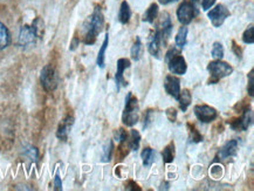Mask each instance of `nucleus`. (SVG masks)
Listing matches in <instances>:
<instances>
[{
    "label": "nucleus",
    "instance_id": "a19ab883",
    "mask_svg": "<svg viewBox=\"0 0 254 191\" xmlns=\"http://www.w3.org/2000/svg\"><path fill=\"white\" fill-rule=\"evenodd\" d=\"M216 1L217 0H203V1H201V7H203L204 11H208V9L216 4Z\"/></svg>",
    "mask_w": 254,
    "mask_h": 191
},
{
    "label": "nucleus",
    "instance_id": "a878e982",
    "mask_svg": "<svg viewBox=\"0 0 254 191\" xmlns=\"http://www.w3.org/2000/svg\"><path fill=\"white\" fill-rule=\"evenodd\" d=\"M143 44L141 41V39H139L138 37L136 38L135 43H133L132 47H131V51H130V53H131V59L133 61H138L139 59L142 58V54H143Z\"/></svg>",
    "mask_w": 254,
    "mask_h": 191
},
{
    "label": "nucleus",
    "instance_id": "a211bd4d",
    "mask_svg": "<svg viewBox=\"0 0 254 191\" xmlns=\"http://www.w3.org/2000/svg\"><path fill=\"white\" fill-rule=\"evenodd\" d=\"M11 33L8 28L0 21V51H4L11 45Z\"/></svg>",
    "mask_w": 254,
    "mask_h": 191
},
{
    "label": "nucleus",
    "instance_id": "e433bc0d",
    "mask_svg": "<svg viewBox=\"0 0 254 191\" xmlns=\"http://www.w3.org/2000/svg\"><path fill=\"white\" fill-rule=\"evenodd\" d=\"M125 186H126V190H128V191H136V190L141 191L142 190L141 187H139L137 183L133 182V181H131V180L127 181Z\"/></svg>",
    "mask_w": 254,
    "mask_h": 191
},
{
    "label": "nucleus",
    "instance_id": "dca6fc26",
    "mask_svg": "<svg viewBox=\"0 0 254 191\" xmlns=\"http://www.w3.org/2000/svg\"><path fill=\"white\" fill-rule=\"evenodd\" d=\"M238 150V141L232 140L229 141L227 143L220 149L219 153H218V157H220L221 160H227V158L234 157L237 155Z\"/></svg>",
    "mask_w": 254,
    "mask_h": 191
},
{
    "label": "nucleus",
    "instance_id": "2f4dec72",
    "mask_svg": "<svg viewBox=\"0 0 254 191\" xmlns=\"http://www.w3.org/2000/svg\"><path fill=\"white\" fill-rule=\"evenodd\" d=\"M243 41L249 45H252L254 43V26L253 25H250V27L244 32Z\"/></svg>",
    "mask_w": 254,
    "mask_h": 191
},
{
    "label": "nucleus",
    "instance_id": "7c9ffc66",
    "mask_svg": "<svg viewBox=\"0 0 254 191\" xmlns=\"http://www.w3.org/2000/svg\"><path fill=\"white\" fill-rule=\"evenodd\" d=\"M211 54L216 60H221L224 58V47L223 44L220 43H214L212 46V51H211Z\"/></svg>",
    "mask_w": 254,
    "mask_h": 191
},
{
    "label": "nucleus",
    "instance_id": "72a5a7b5",
    "mask_svg": "<svg viewBox=\"0 0 254 191\" xmlns=\"http://www.w3.org/2000/svg\"><path fill=\"white\" fill-rule=\"evenodd\" d=\"M247 92L251 98H253L254 95V69H251L249 74V85H247Z\"/></svg>",
    "mask_w": 254,
    "mask_h": 191
},
{
    "label": "nucleus",
    "instance_id": "c9c22d12",
    "mask_svg": "<svg viewBox=\"0 0 254 191\" xmlns=\"http://www.w3.org/2000/svg\"><path fill=\"white\" fill-rule=\"evenodd\" d=\"M152 114H154V111L152 109H148L144 114V124H143V128L146 129L149 128V126L151 125V120H152Z\"/></svg>",
    "mask_w": 254,
    "mask_h": 191
},
{
    "label": "nucleus",
    "instance_id": "f03ea898",
    "mask_svg": "<svg viewBox=\"0 0 254 191\" xmlns=\"http://www.w3.org/2000/svg\"><path fill=\"white\" fill-rule=\"evenodd\" d=\"M42 34H44V21L40 18H37L31 26L25 25L20 28L18 35V45L22 47L32 46V45H35Z\"/></svg>",
    "mask_w": 254,
    "mask_h": 191
},
{
    "label": "nucleus",
    "instance_id": "f8f14e48",
    "mask_svg": "<svg viewBox=\"0 0 254 191\" xmlns=\"http://www.w3.org/2000/svg\"><path fill=\"white\" fill-rule=\"evenodd\" d=\"M130 60L126 59V58H121V59L117 60V70L115 74V82L117 87V92L121 89V87H127L128 82L125 80V70L127 68L130 67Z\"/></svg>",
    "mask_w": 254,
    "mask_h": 191
},
{
    "label": "nucleus",
    "instance_id": "412c9836",
    "mask_svg": "<svg viewBox=\"0 0 254 191\" xmlns=\"http://www.w3.org/2000/svg\"><path fill=\"white\" fill-rule=\"evenodd\" d=\"M177 101L179 102V108H181L183 112H187L189 106L191 105V101H192V96H191L190 90L189 89L181 90Z\"/></svg>",
    "mask_w": 254,
    "mask_h": 191
},
{
    "label": "nucleus",
    "instance_id": "473e14b6",
    "mask_svg": "<svg viewBox=\"0 0 254 191\" xmlns=\"http://www.w3.org/2000/svg\"><path fill=\"white\" fill-rule=\"evenodd\" d=\"M114 137L115 140L119 142V143H123V142H127V138H128V134L123 128L116 129L115 132H114Z\"/></svg>",
    "mask_w": 254,
    "mask_h": 191
},
{
    "label": "nucleus",
    "instance_id": "9d476101",
    "mask_svg": "<svg viewBox=\"0 0 254 191\" xmlns=\"http://www.w3.org/2000/svg\"><path fill=\"white\" fill-rule=\"evenodd\" d=\"M253 121V113L250 109L242 113V116L239 119H233L232 121H230V127L236 131H245L250 128V126L252 125Z\"/></svg>",
    "mask_w": 254,
    "mask_h": 191
},
{
    "label": "nucleus",
    "instance_id": "bb28decb",
    "mask_svg": "<svg viewBox=\"0 0 254 191\" xmlns=\"http://www.w3.org/2000/svg\"><path fill=\"white\" fill-rule=\"evenodd\" d=\"M114 151V143L112 140H108L104 143L103 148H102V155H101V158H102V162L107 163V162L112 161V155Z\"/></svg>",
    "mask_w": 254,
    "mask_h": 191
},
{
    "label": "nucleus",
    "instance_id": "f704fd0d",
    "mask_svg": "<svg viewBox=\"0 0 254 191\" xmlns=\"http://www.w3.org/2000/svg\"><path fill=\"white\" fill-rule=\"evenodd\" d=\"M165 115H167L169 121L176 122L178 114H177V111H176V108H174V107H170V108H168L167 111H165Z\"/></svg>",
    "mask_w": 254,
    "mask_h": 191
},
{
    "label": "nucleus",
    "instance_id": "4468645a",
    "mask_svg": "<svg viewBox=\"0 0 254 191\" xmlns=\"http://www.w3.org/2000/svg\"><path fill=\"white\" fill-rule=\"evenodd\" d=\"M164 89L169 95L178 100L179 93H181V80L174 75H168L164 80Z\"/></svg>",
    "mask_w": 254,
    "mask_h": 191
},
{
    "label": "nucleus",
    "instance_id": "37998d69",
    "mask_svg": "<svg viewBox=\"0 0 254 191\" xmlns=\"http://www.w3.org/2000/svg\"><path fill=\"white\" fill-rule=\"evenodd\" d=\"M192 1H198V0H192Z\"/></svg>",
    "mask_w": 254,
    "mask_h": 191
},
{
    "label": "nucleus",
    "instance_id": "39448f33",
    "mask_svg": "<svg viewBox=\"0 0 254 191\" xmlns=\"http://www.w3.org/2000/svg\"><path fill=\"white\" fill-rule=\"evenodd\" d=\"M207 70L210 72V80H208V85H214L218 81L223 77H226L233 73V67L225 61L214 60L211 61L207 66Z\"/></svg>",
    "mask_w": 254,
    "mask_h": 191
},
{
    "label": "nucleus",
    "instance_id": "aec40b11",
    "mask_svg": "<svg viewBox=\"0 0 254 191\" xmlns=\"http://www.w3.org/2000/svg\"><path fill=\"white\" fill-rule=\"evenodd\" d=\"M109 45V33L107 32L106 37H104V40L102 43V46H101L99 54H97V59H96V64L100 68H104V64H106V51L108 48Z\"/></svg>",
    "mask_w": 254,
    "mask_h": 191
},
{
    "label": "nucleus",
    "instance_id": "b1692460",
    "mask_svg": "<svg viewBox=\"0 0 254 191\" xmlns=\"http://www.w3.org/2000/svg\"><path fill=\"white\" fill-rule=\"evenodd\" d=\"M157 15H158V4H155L154 2V4L149 6V8L144 12L142 20L144 22H149V24H154L156 18H157Z\"/></svg>",
    "mask_w": 254,
    "mask_h": 191
},
{
    "label": "nucleus",
    "instance_id": "c85d7f7f",
    "mask_svg": "<svg viewBox=\"0 0 254 191\" xmlns=\"http://www.w3.org/2000/svg\"><path fill=\"white\" fill-rule=\"evenodd\" d=\"M22 154L32 161H38L39 158V150L33 145H26L24 150H22Z\"/></svg>",
    "mask_w": 254,
    "mask_h": 191
},
{
    "label": "nucleus",
    "instance_id": "cd10ccee",
    "mask_svg": "<svg viewBox=\"0 0 254 191\" xmlns=\"http://www.w3.org/2000/svg\"><path fill=\"white\" fill-rule=\"evenodd\" d=\"M188 130H189V137H190L191 142H193V143H199V142L203 141V135H201L199 130L196 128V126L189 122Z\"/></svg>",
    "mask_w": 254,
    "mask_h": 191
},
{
    "label": "nucleus",
    "instance_id": "1a4fd4ad",
    "mask_svg": "<svg viewBox=\"0 0 254 191\" xmlns=\"http://www.w3.org/2000/svg\"><path fill=\"white\" fill-rule=\"evenodd\" d=\"M230 14L231 13L226 8V6L219 4L214 8H211V11H208L207 17L210 19V21L212 22L214 27H220L225 22L226 19L230 17Z\"/></svg>",
    "mask_w": 254,
    "mask_h": 191
},
{
    "label": "nucleus",
    "instance_id": "423d86ee",
    "mask_svg": "<svg viewBox=\"0 0 254 191\" xmlns=\"http://www.w3.org/2000/svg\"><path fill=\"white\" fill-rule=\"evenodd\" d=\"M40 83L46 92H54L59 86V74L52 64H46L41 69Z\"/></svg>",
    "mask_w": 254,
    "mask_h": 191
},
{
    "label": "nucleus",
    "instance_id": "4c0bfd02",
    "mask_svg": "<svg viewBox=\"0 0 254 191\" xmlns=\"http://www.w3.org/2000/svg\"><path fill=\"white\" fill-rule=\"evenodd\" d=\"M232 52L234 53V56H236L238 59H242L243 58V48L238 45L236 41L232 40Z\"/></svg>",
    "mask_w": 254,
    "mask_h": 191
},
{
    "label": "nucleus",
    "instance_id": "393cba45",
    "mask_svg": "<svg viewBox=\"0 0 254 191\" xmlns=\"http://www.w3.org/2000/svg\"><path fill=\"white\" fill-rule=\"evenodd\" d=\"M175 155H176V150H175V142H170L167 147L163 149L162 151V157H163V162L164 163H172L175 160Z\"/></svg>",
    "mask_w": 254,
    "mask_h": 191
},
{
    "label": "nucleus",
    "instance_id": "ddd939ff",
    "mask_svg": "<svg viewBox=\"0 0 254 191\" xmlns=\"http://www.w3.org/2000/svg\"><path fill=\"white\" fill-rule=\"evenodd\" d=\"M162 45L163 44L161 35H159V32L157 28H156L155 32L150 35V38H149L148 40V52L152 57L156 58V59H159V58H161Z\"/></svg>",
    "mask_w": 254,
    "mask_h": 191
},
{
    "label": "nucleus",
    "instance_id": "58836bf2",
    "mask_svg": "<svg viewBox=\"0 0 254 191\" xmlns=\"http://www.w3.org/2000/svg\"><path fill=\"white\" fill-rule=\"evenodd\" d=\"M250 108H251L250 103H247L246 101H243V102L238 103V105L234 107V109H236L237 113H243V112H245V111H247V109H250Z\"/></svg>",
    "mask_w": 254,
    "mask_h": 191
},
{
    "label": "nucleus",
    "instance_id": "f257e3e1",
    "mask_svg": "<svg viewBox=\"0 0 254 191\" xmlns=\"http://www.w3.org/2000/svg\"><path fill=\"white\" fill-rule=\"evenodd\" d=\"M104 26V15L100 7H96L94 12L86 19L82 25L83 43L86 45H94L97 35L101 33Z\"/></svg>",
    "mask_w": 254,
    "mask_h": 191
},
{
    "label": "nucleus",
    "instance_id": "c756f323",
    "mask_svg": "<svg viewBox=\"0 0 254 191\" xmlns=\"http://www.w3.org/2000/svg\"><path fill=\"white\" fill-rule=\"evenodd\" d=\"M129 154V148L128 145H127L126 142H123V143H120L119 147H117V150H116V160L117 162H121L125 160L126 156H128Z\"/></svg>",
    "mask_w": 254,
    "mask_h": 191
},
{
    "label": "nucleus",
    "instance_id": "2eb2a0df",
    "mask_svg": "<svg viewBox=\"0 0 254 191\" xmlns=\"http://www.w3.org/2000/svg\"><path fill=\"white\" fill-rule=\"evenodd\" d=\"M73 125H74L73 115H67L66 118L61 121V124L59 125V127H58L57 137L59 138V140L67 141L68 135H69L70 129H71V127H73Z\"/></svg>",
    "mask_w": 254,
    "mask_h": 191
},
{
    "label": "nucleus",
    "instance_id": "6ab92c4d",
    "mask_svg": "<svg viewBox=\"0 0 254 191\" xmlns=\"http://www.w3.org/2000/svg\"><path fill=\"white\" fill-rule=\"evenodd\" d=\"M188 27L185 25L182 26L179 28L177 34H176L175 38V43H176V47L179 48V50H183V48L187 46L188 44Z\"/></svg>",
    "mask_w": 254,
    "mask_h": 191
},
{
    "label": "nucleus",
    "instance_id": "ea45409f",
    "mask_svg": "<svg viewBox=\"0 0 254 191\" xmlns=\"http://www.w3.org/2000/svg\"><path fill=\"white\" fill-rule=\"evenodd\" d=\"M54 189L58 191L63 190V181H61V177L59 174L55 175L54 177Z\"/></svg>",
    "mask_w": 254,
    "mask_h": 191
},
{
    "label": "nucleus",
    "instance_id": "0eeeda50",
    "mask_svg": "<svg viewBox=\"0 0 254 191\" xmlns=\"http://www.w3.org/2000/svg\"><path fill=\"white\" fill-rule=\"evenodd\" d=\"M197 14L198 11L196 6H194V4H192L191 1H188V0L182 2L177 8V18L178 21L181 22L182 25L187 26L189 24H191L192 20H193Z\"/></svg>",
    "mask_w": 254,
    "mask_h": 191
},
{
    "label": "nucleus",
    "instance_id": "79ce46f5",
    "mask_svg": "<svg viewBox=\"0 0 254 191\" xmlns=\"http://www.w3.org/2000/svg\"><path fill=\"white\" fill-rule=\"evenodd\" d=\"M178 1V0H158V2L161 5H169V4H172V2H176Z\"/></svg>",
    "mask_w": 254,
    "mask_h": 191
},
{
    "label": "nucleus",
    "instance_id": "7ed1b4c3",
    "mask_svg": "<svg viewBox=\"0 0 254 191\" xmlns=\"http://www.w3.org/2000/svg\"><path fill=\"white\" fill-rule=\"evenodd\" d=\"M165 63L168 64L169 70L176 75H184L188 70L187 61L181 56V50L177 47H171L165 54Z\"/></svg>",
    "mask_w": 254,
    "mask_h": 191
},
{
    "label": "nucleus",
    "instance_id": "5701e85b",
    "mask_svg": "<svg viewBox=\"0 0 254 191\" xmlns=\"http://www.w3.org/2000/svg\"><path fill=\"white\" fill-rule=\"evenodd\" d=\"M155 156H156V153H155L154 149H151L149 147L143 149V151L141 153V158L143 161V166L146 167V168H150L155 162Z\"/></svg>",
    "mask_w": 254,
    "mask_h": 191
},
{
    "label": "nucleus",
    "instance_id": "f3484780",
    "mask_svg": "<svg viewBox=\"0 0 254 191\" xmlns=\"http://www.w3.org/2000/svg\"><path fill=\"white\" fill-rule=\"evenodd\" d=\"M117 19L123 25H127L131 19V9H130V6L128 2L122 1L121 6H120V11H119V15H117Z\"/></svg>",
    "mask_w": 254,
    "mask_h": 191
},
{
    "label": "nucleus",
    "instance_id": "4be33fe9",
    "mask_svg": "<svg viewBox=\"0 0 254 191\" xmlns=\"http://www.w3.org/2000/svg\"><path fill=\"white\" fill-rule=\"evenodd\" d=\"M127 142H128V148L131 151H137L139 148V143H141V135L137 130L132 129L130 131V136L127 138Z\"/></svg>",
    "mask_w": 254,
    "mask_h": 191
},
{
    "label": "nucleus",
    "instance_id": "9b49d317",
    "mask_svg": "<svg viewBox=\"0 0 254 191\" xmlns=\"http://www.w3.org/2000/svg\"><path fill=\"white\" fill-rule=\"evenodd\" d=\"M157 30L159 32V35H161L162 44L167 45L168 40L171 37V32H172V22H171L170 15H169L167 12L162 13L161 20H159V26L157 27Z\"/></svg>",
    "mask_w": 254,
    "mask_h": 191
},
{
    "label": "nucleus",
    "instance_id": "20e7f679",
    "mask_svg": "<svg viewBox=\"0 0 254 191\" xmlns=\"http://www.w3.org/2000/svg\"><path fill=\"white\" fill-rule=\"evenodd\" d=\"M139 106L138 101L132 93H128L126 98V106L125 111L122 114V122L127 127H133L138 122L139 118Z\"/></svg>",
    "mask_w": 254,
    "mask_h": 191
},
{
    "label": "nucleus",
    "instance_id": "6e6552de",
    "mask_svg": "<svg viewBox=\"0 0 254 191\" xmlns=\"http://www.w3.org/2000/svg\"><path fill=\"white\" fill-rule=\"evenodd\" d=\"M194 115L203 124H210L218 118V112L213 107L207 105H197L193 108Z\"/></svg>",
    "mask_w": 254,
    "mask_h": 191
}]
</instances>
